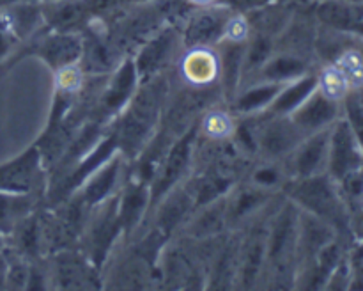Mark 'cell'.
I'll use <instances>...</instances> for the list:
<instances>
[{
	"mask_svg": "<svg viewBox=\"0 0 363 291\" xmlns=\"http://www.w3.org/2000/svg\"><path fill=\"white\" fill-rule=\"evenodd\" d=\"M167 103L169 78L163 71L147 80H142L130 103L112 121L119 142V153L128 160V163H133L155 137L165 114Z\"/></svg>",
	"mask_w": 363,
	"mask_h": 291,
	"instance_id": "6da1fadb",
	"label": "cell"
},
{
	"mask_svg": "<svg viewBox=\"0 0 363 291\" xmlns=\"http://www.w3.org/2000/svg\"><path fill=\"white\" fill-rule=\"evenodd\" d=\"M119 238H123V227L117 213L116 194L101 204L91 208L78 240V247L101 272H105V266L108 265V259L112 258V251Z\"/></svg>",
	"mask_w": 363,
	"mask_h": 291,
	"instance_id": "7a4b0ae2",
	"label": "cell"
},
{
	"mask_svg": "<svg viewBox=\"0 0 363 291\" xmlns=\"http://www.w3.org/2000/svg\"><path fill=\"white\" fill-rule=\"evenodd\" d=\"M199 138V123L188 128L183 135L172 142L163 158L160 160L158 167L152 172L149 181V192H151V201H149V215L156 208L160 201L169 194L170 190L183 183L186 180L188 172L191 169V163L195 160V148H197Z\"/></svg>",
	"mask_w": 363,
	"mask_h": 291,
	"instance_id": "3957f363",
	"label": "cell"
},
{
	"mask_svg": "<svg viewBox=\"0 0 363 291\" xmlns=\"http://www.w3.org/2000/svg\"><path fill=\"white\" fill-rule=\"evenodd\" d=\"M82 53H84V38L80 34L50 28L48 32L32 35L27 45L16 50L14 55L4 66H6V70H11L23 57H35L43 64H46L52 70V73H57L64 67L80 62Z\"/></svg>",
	"mask_w": 363,
	"mask_h": 291,
	"instance_id": "277c9868",
	"label": "cell"
},
{
	"mask_svg": "<svg viewBox=\"0 0 363 291\" xmlns=\"http://www.w3.org/2000/svg\"><path fill=\"white\" fill-rule=\"evenodd\" d=\"M282 194L293 201L301 212H307L330 226L342 222V204L333 188L332 181L323 174L301 180H287L282 187Z\"/></svg>",
	"mask_w": 363,
	"mask_h": 291,
	"instance_id": "5b68a950",
	"label": "cell"
},
{
	"mask_svg": "<svg viewBox=\"0 0 363 291\" xmlns=\"http://www.w3.org/2000/svg\"><path fill=\"white\" fill-rule=\"evenodd\" d=\"M48 170L39 146L30 144L13 158L0 163V192L7 194H34L46 195Z\"/></svg>",
	"mask_w": 363,
	"mask_h": 291,
	"instance_id": "8992f818",
	"label": "cell"
},
{
	"mask_svg": "<svg viewBox=\"0 0 363 291\" xmlns=\"http://www.w3.org/2000/svg\"><path fill=\"white\" fill-rule=\"evenodd\" d=\"M138 84H140V77H138L137 66H135L133 57L128 55L119 66H116L112 75H108V80L103 82L89 114V119L103 124L112 123L133 98Z\"/></svg>",
	"mask_w": 363,
	"mask_h": 291,
	"instance_id": "52a82bcc",
	"label": "cell"
},
{
	"mask_svg": "<svg viewBox=\"0 0 363 291\" xmlns=\"http://www.w3.org/2000/svg\"><path fill=\"white\" fill-rule=\"evenodd\" d=\"M50 287L55 290H101L103 272L80 251L69 247L48 256Z\"/></svg>",
	"mask_w": 363,
	"mask_h": 291,
	"instance_id": "ba28073f",
	"label": "cell"
},
{
	"mask_svg": "<svg viewBox=\"0 0 363 291\" xmlns=\"http://www.w3.org/2000/svg\"><path fill=\"white\" fill-rule=\"evenodd\" d=\"M264 212L254 216L247 224V231L241 234L236 277V287H241V290H250V287L257 286L264 273L268 222L272 216V213L264 216Z\"/></svg>",
	"mask_w": 363,
	"mask_h": 291,
	"instance_id": "9c48e42d",
	"label": "cell"
},
{
	"mask_svg": "<svg viewBox=\"0 0 363 291\" xmlns=\"http://www.w3.org/2000/svg\"><path fill=\"white\" fill-rule=\"evenodd\" d=\"M266 121L257 126V153L262 160L282 162L307 135L291 121L289 116H268L262 112Z\"/></svg>",
	"mask_w": 363,
	"mask_h": 291,
	"instance_id": "30bf717a",
	"label": "cell"
},
{
	"mask_svg": "<svg viewBox=\"0 0 363 291\" xmlns=\"http://www.w3.org/2000/svg\"><path fill=\"white\" fill-rule=\"evenodd\" d=\"M328 149H330V130H319L315 133L307 135L294 151L282 160L284 167L289 180H301L323 174L325 167L328 165Z\"/></svg>",
	"mask_w": 363,
	"mask_h": 291,
	"instance_id": "8fae6325",
	"label": "cell"
},
{
	"mask_svg": "<svg viewBox=\"0 0 363 291\" xmlns=\"http://www.w3.org/2000/svg\"><path fill=\"white\" fill-rule=\"evenodd\" d=\"M179 41L181 38L176 28L167 27L155 32L151 38L142 43L138 52L131 55L135 60V66H137L140 82L147 80V78L155 77L158 73H163L169 67L174 55H176Z\"/></svg>",
	"mask_w": 363,
	"mask_h": 291,
	"instance_id": "7c38bea8",
	"label": "cell"
},
{
	"mask_svg": "<svg viewBox=\"0 0 363 291\" xmlns=\"http://www.w3.org/2000/svg\"><path fill=\"white\" fill-rule=\"evenodd\" d=\"M126 180L121 192H117V213L123 227V238H130L137 233L142 222L149 216L151 201L147 180L137 174H130Z\"/></svg>",
	"mask_w": 363,
	"mask_h": 291,
	"instance_id": "4fadbf2b",
	"label": "cell"
},
{
	"mask_svg": "<svg viewBox=\"0 0 363 291\" xmlns=\"http://www.w3.org/2000/svg\"><path fill=\"white\" fill-rule=\"evenodd\" d=\"M277 192L266 190L257 185L247 183L234 185L227 194V222L229 229H236L240 224H248L254 216L262 213L266 206L272 204Z\"/></svg>",
	"mask_w": 363,
	"mask_h": 291,
	"instance_id": "5bb4252c",
	"label": "cell"
},
{
	"mask_svg": "<svg viewBox=\"0 0 363 291\" xmlns=\"http://www.w3.org/2000/svg\"><path fill=\"white\" fill-rule=\"evenodd\" d=\"M126 163L128 160L121 153H116L74 194L84 201L87 208H94V206L101 204V202H105L106 199H110L119 192Z\"/></svg>",
	"mask_w": 363,
	"mask_h": 291,
	"instance_id": "9a60e30c",
	"label": "cell"
},
{
	"mask_svg": "<svg viewBox=\"0 0 363 291\" xmlns=\"http://www.w3.org/2000/svg\"><path fill=\"white\" fill-rule=\"evenodd\" d=\"M230 14L223 9L208 7L201 9L188 20L186 27L183 31V43L188 48H199V46L218 45L225 38V28L229 23Z\"/></svg>",
	"mask_w": 363,
	"mask_h": 291,
	"instance_id": "2e32d148",
	"label": "cell"
},
{
	"mask_svg": "<svg viewBox=\"0 0 363 291\" xmlns=\"http://www.w3.org/2000/svg\"><path fill=\"white\" fill-rule=\"evenodd\" d=\"M362 156L358 151L357 135L350 123H337L330 130L328 169L335 180H342L353 170L360 169Z\"/></svg>",
	"mask_w": 363,
	"mask_h": 291,
	"instance_id": "e0dca14e",
	"label": "cell"
},
{
	"mask_svg": "<svg viewBox=\"0 0 363 291\" xmlns=\"http://www.w3.org/2000/svg\"><path fill=\"white\" fill-rule=\"evenodd\" d=\"M229 231L227 222V195L199 206L190 219L184 222L179 233L191 240H209V238L222 236Z\"/></svg>",
	"mask_w": 363,
	"mask_h": 291,
	"instance_id": "ac0fdd59",
	"label": "cell"
},
{
	"mask_svg": "<svg viewBox=\"0 0 363 291\" xmlns=\"http://www.w3.org/2000/svg\"><path fill=\"white\" fill-rule=\"evenodd\" d=\"M248 41V39H247ZM247 41H233V39H222L218 43V85L222 91V98L227 103L236 98L238 91L243 80V66H245V52H247Z\"/></svg>",
	"mask_w": 363,
	"mask_h": 291,
	"instance_id": "d6986e66",
	"label": "cell"
},
{
	"mask_svg": "<svg viewBox=\"0 0 363 291\" xmlns=\"http://www.w3.org/2000/svg\"><path fill=\"white\" fill-rule=\"evenodd\" d=\"M337 112L339 109L335 98L325 94L318 87L289 117L305 135H311L328 128L335 121Z\"/></svg>",
	"mask_w": 363,
	"mask_h": 291,
	"instance_id": "ffe728a7",
	"label": "cell"
},
{
	"mask_svg": "<svg viewBox=\"0 0 363 291\" xmlns=\"http://www.w3.org/2000/svg\"><path fill=\"white\" fill-rule=\"evenodd\" d=\"M181 77L191 87H209L218 84V55L211 48H188L179 62Z\"/></svg>",
	"mask_w": 363,
	"mask_h": 291,
	"instance_id": "44dd1931",
	"label": "cell"
},
{
	"mask_svg": "<svg viewBox=\"0 0 363 291\" xmlns=\"http://www.w3.org/2000/svg\"><path fill=\"white\" fill-rule=\"evenodd\" d=\"M282 87L284 84H277V82L257 80L245 91H238L236 98L229 105L233 106L238 116H257V114L266 112L269 109V105H272L273 99L277 98Z\"/></svg>",
	"mask_w": 363,
	"mask_h": 291,
	"instance_id": "7402d4cb",
	"label": "cell"
},
{
	"mask_svg": "<svg viewBox=\"0 0 363 291\" xmlns=\"http://www.w3.org/2000/svg\"><path fill=\"white\" fill-rule=\"evenodd\" d=\"M318 87L319 78L311 73H305L303 77L296 78V80L287 82L264 114H268V116H291Z\"/></svg>",
	"mask_w": 363,
	"mask_h": 291,
	"instance_id": "603a6c76",
	"label": "cell"
},
{
	"mask_svg": "<svg viewBox=\"0 0 363 291\" xmlns=\"http://www.w3.org/2000/svg\"><path fill=\"white\" fill-rule=\"evenodd\" d=\"M307 73V62L300 55L291 52L273 53L264 66L257 71L255 78L266 82H277V84H287Z\"/></svg>",
	"mask_w": 363,
	"mask_h": 291,
	"instance_id": "cb8c5ba5",
	"label": "cell"
},
{
	"mask_svg": "<svg viewBox=\"0 0 363 291\" xmlns=\"http://www.w3.org/2000/svg\"><path fill=\"white\" fill-rule=\"evenodd\" d=\"M43 197L34 194H7L0 192V233L9 236L20 220L39 208Z\"/></svg>",
	"mask_w": 363,
	"mask_h": 291,
	"instance_id": "d4e9b609",
	"label": "cell"
},
{
	"mask_svg": "<svg viewBox=\"0 0 363 291\" xmlns=\"http://www.w3.org/2000/svg\"><path fill=\"white\" fill-rule=\"evenodd\" d=\"M234 128L236 126H234L233 117L227 112L216 110L215 106L206 110L199 121V135H204L208 141L218 142L230 138L234 133Z\"/></svg>",
	"mask_w": 363,
	"mask_h": 291,
	"instance_id": "484cf974",
	"label": "cell"
},
{
	"mask_svg": "<svg viewBox=\"0 0 363 291\" xmlns=\"http://www.w3.org/2000/svg\"><path fill=\"white\" fill-rule=\"evenodd\" d=\"M318 16L333 28H354L360 23V11L346 2H325L319 6Z\"/></svg>",
	"mask_w": 363,
	"mask_h": 291,
	"instance_id": "4316f807",
	"label": "cell"
},
{
	"mask_svg": "<svg viewBox=\"0 0 363 291\" xmlns=\"http://www.w3.org/2000/svg\"><path fill=\"white\" fill-rule=\"evenodd\" d=\"M287 180H289V177H287L284 162H277V160H264V163L255 165L254 169H252L250 177H248L250 183L273 192L282 188Z\"/></svg>",
	"mask_w": 363,
	"mask_h": 291,
	"instance_id": "83f0119b",
	"label": "cell"
},
{
	"mask_svg": "<svg viewBox=\"0 0 363 291\" xmlns=\"http://www.w3.org/2000/svg\"><path fill=\"white\" fill-rule=\"evenodd\" d=\"M347 114H350L351 128H353L354 135L363 148V103L358 99H350L347 101Z\"/></svg>",
	"mask_w": 363,
	"mask_h": 291,
	"instance_id": "f1b7e54d",
	"label": "cell"
},
{
	"mask_svg": "<svg viewBox=\"0 0 363 291\" xmlns=\"http://www.w3.org/2000/svg\"><path fill=\"white\" fill-rule=\"evenodd\" d=\"M7 247V238L4 236L2 233H0V254H4V251H6Z\"/></svg>",
	"mask_w": 363,
	"mask_h": 291,
	"instance_id": "f546056e",
	"label": "cell"
},
{
	"mask_svg": "<svg viewBox=\"0 0 363 291\" xmlns=\"http://www.w3.org/2000/svg\"><path fill=\"white\" fill-rule=\"evenodd\" d=\"M13 2H38V0H0V6H4V4H13Z\"/></svg>",
	"mask_w": 363,
	"mask_h": 291,
	"instance_id": "4dcf8cb0",
	"label": "cell"
},
{
	"mask_svg": "<svg viewBox=\"0 0 363 291\" xmlns=\"http://www.w3.org/2000/svg\"><path fill=\"white\" fill-rule=\"evenodd\" d=\"M194 2H199V4H208V2H211V0H194Z\"/></svg>",
	"mask_w": 363,
	"mask_h": 291,
	"instance_id": "1f68e13d",
	"label": "cell"
},
{
	"mask_svg": "<svg viewBox=\"0 0 363 291\" xmlns=\"http://www.w3.org/2000/svg\"><path fill=\"white\" fill-rule=\"evenodd\" d=\"M354 28H358V31H360V32H363V23H358V25H357V27H354Z\"/></svg>",
	"mask_w": 363,
	"mask_h": 291,
	"instance_id": "d6a6232c",
	"label": "cell"
}]
</instances>
